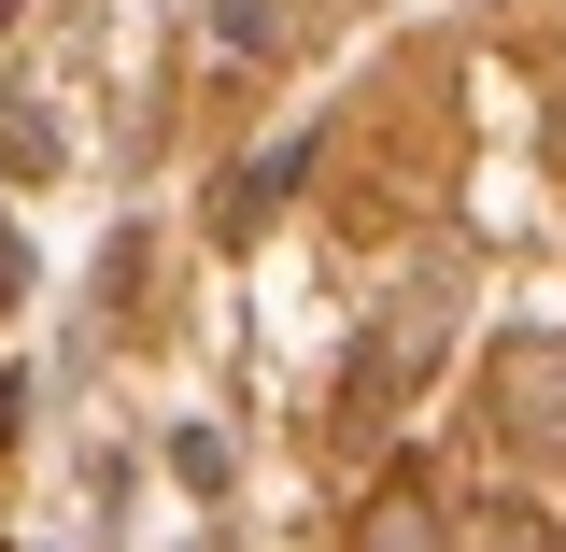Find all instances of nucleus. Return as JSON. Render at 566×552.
Instances as JSON below:
<instances>
[{
	"mask_svg": "<svg viewBox=\"0 0 566 552\" xmlns=\"http://www.w3.org/2000/svg\"><path fill=\"white\" fill-rule=\"evenodd\" d=\"M439 341H453V283H439V270H411L397 298H382V326L354 341V412H382L397 383H424V368H439Z\"/></svg>",
	"mask_w": 566,
	"mask_h": 552,
	"instance_id": "obj_1",
	"label": "nucleus"
},
{
	"mask_svg": "<svg viewBox=\"0 0 566 552\" xmlns=\"http://www.w3.org/2000/svg\"><path fill=\"white\" fill-rule=\"evenodd\" d=\"M495 397H510V439L524 454H566V341H510L495 354Z\"/></svg>",
	"mask_w": 566,
	"mask_h": 552,
	"instance_id": "obj_2",
	"label": "nucleus"
},
{
	"mask_svg": "<svg viewBox=\"0 0 566 552\" xmlns=\"http://www.w3.org/2000/svg\"><path fill=\"white\" fill-rule=\"evenodd\" d=\"M354 552H453V524H439V496H424V482H382V496H368V524H354Z\"/></svg>",
	"mask_w": 566,
	"mask_h": 552,
	"instance_id": "obj_3",
	"label": "nucleus"
},
{
	"mask_svg": "<svg viewBox=\"0 0 566 552\" xmlns=\"http://www.w3.org/2000/svg\"><path fill=\"white\" fill-rule=\"evenodd\" d=\"M297 170H312V142H270V156L241 170V199H227V241H255V227L283 212V185H297Z\"/></svg>",
	"mask_w": 566,
	"mask_h": 552,
	"instance_id": "obj_4",
	"label": "nucleus"
},
{
	"mask_svg": "<svg viewBox=\"0 0 566 552\" xmlns=\"http://www.w3.org/2000/svg\"><path fill=\"white\" fill-rule=\"evenodd\" d=\"M0 312H14V241H0Z\"/></svg>",
	"mask_w": 566,
	"mask_h": 552,
	"instance_id": "obj_5",
	"label": "nucleus"
},
{
	"mask_svg": "<svg viewBox=\"0 0 566 552\" xmlns=\"http://www.w3.org/2000/svg\"><path fill=\"white\" fill-rule=\"evenodd\" d=\"M0 29H14V0H0Z\"/></svg>",
	"mask_w": 566,
	"mask_h": 552,
	"instance_id": "obj_6",
	"label": "nucleus"
}]
</instances>
